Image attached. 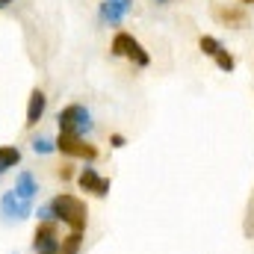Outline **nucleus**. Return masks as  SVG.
<instances>
[{"instance_id": "obj_1", "label": "nucleus", "mask_w": 254, "mask_h": 254, "mask_svg": "<svg viewBox=\"0 0 254 254\" xmlns=\"http://www.w3.org/2000/svg\"><path fill=\"white\" fill-rule=\"evenodd\" d=\"M39 216L45 219V222H51V219H57V222H65L68 228H71V234H83V228H86V204L77 198V195H57L48 207H42L39 210Z\"/></svg>"}, {"instance_id": "obj_2", "label": "nucleus", "mask_w": 254, "mask_h": 254, "mask_svg": "<svg viewBox=\"0 0 254 254\" xmlns=\"http://www.w3.org/2000/svg\"><path fill=\"white\" fill-rule=\"evenodd\" d=\"M60 133H74V136H86L92 130V113L83 104H71L60 113Z\"/></svg>"}, {"instance_id": "obj_3", "label": "nucleus", "mask_w": 254, "mask_h": 254, "mask_svg": "<svg viewBox=\"0 0 254 254\" xmlns=\"http://www.w3.org/2000/svg\"><path fill=\"white\" fill-rule=\"evenodd\" d=\"M113 54H116V57H127L130 63H136L139 68H145V65L151 63V57L145 54V48H142L130 33H116V39H113Z\"/></svg>"}, {"instance_id": "obj_4", "label": "nucleus", "mask_w": 254, "mask_h": 254, "mask_svg": "<svg viewBox=\"0 0 254 254\" xmlns=\"http://www.w3.org/2000/svg\"><path fill=\"white\" fill-rule=\"evenodd\" d=\"M33 249H36V254H63L60 231H57V225H54V222H42V225L36 228Z\"/></svg>"}, {"instance_id": "obj_5", "label": "nucleus", "mask_w": 254, "mask_h": 254, "mask_svg": "<svg viewBox=\"0 0 254 254\" xmlns=\"http://www.w3.org/2000/svg\"><path fill=\"white\" fill-rule=\"evenodd\" d=\"M0 213H3L6 222L27 219V216L33 213V201H24L15 190H9V192H3V198H0Z\"/></svg>"}, {"instance_id": "obj_6", "label": "nucleus", "mask_w": 254, "mask_h": 254, "mask_svg": "<svg viewBox=\"0 0 254 254\" xmlns=\"http://www.w3.org/2000/svg\"><path fill=\"white\" fill-rule=\"evenodd\" d=\"M57 148H60L63 154H68V157H86V160H95V157H98V151H95L92 145H86L83 136H74V133H60Z\"/></svg>"}, {"instance_id": "obj_7", "label": "nucleus", "mask_w": 254, "mask_h": 254, "mask_svg": "<svg viewBox=\"0 0 254 254\" xmlns=\"http://www.w3.org/2000/svg\"><path fill=\"white\" fill-rule=\"evenodd\" d=\"M77 184H80V190L86 192H95V195H107L110 192V181H104L92 166H86L83 172H80V178H77Z\"/></svg>"}, {"instance_id": "obj_8", "label": "nucleus", "mask_w": 254, "mask_h": 254, "mask_svg": "<svg viewBox=\"0 0 254 254\" xmlns=\"http://www.w3.org/2000/svg\"><path fill=\"white\" fill-rule=\"evenodd\" d=\"M45 110H48V98H45V92H42V89H33V92H30V104H27V127L39 125L42 116H45Z\"/></svg>"}, {"instance_id": "obj_9", "label": "nucleus", "mask_w": 254, "mask_h": 254, "mask_svg": "<svg viewBox=\"0 0 254 254\" xmlns=\"http://www.w3.org/2000/svg\"><path fill=\"white\" fill-rule=\"evenodd\" d=\"M130 3H133V0H104V6H101V18H104L107 24H122L125 15L130 12Z\"/></svg>"}, {"instance_id": "obj_10", "label": "nucleus", "mask_w": 254, "mask_h": 254, "mask_svg": "<svg viewBox=\"0 0 254 254\" xmlns=\"http://www.w3.org/2000/svg\"><path fill=\"white\" fill-rule=\"evenodd\" d=\"M15 192H18L24 201H33V198H36V192H39L36 178H33L30 172H21V175H18V181H15Z\"/></svg>"}, {"instance_id": "obj_11", "label": "nucleus", "mask_w": 254, "mask_h": 254, "mask_svg": "<svg viewBox=\"0 0 254 254\" xmlns=\"http://www.w3.org/2000/svg\"><path fill=\"white\" fill-rule=\"evenodd\" d=\"M21 163V151L15 145H0V175H6L9 169H15Z\"/></svg>"}, {"instance_id": "obj_12", "label": "nucleus", "mask_w": 254, "mask_h": 254, "mask_svg": "<svg viewBox=\"0 0 254 254\" xmlns=\"http://www.w3.org/2000/svg\"><path fill=\"white\" fill-rule=\"evenodd\" d=\"M198 48L207 54V57H216L219 51H222V45H219V39H213V36H201V42H198Z\"/></svg>"}, {"instance_id": "obj_13", "label": "nucleus", "mask_w": 254, "mask_h": 254, "mask_svg": "<svg viewBox=\"0 0 254 254\" xmlns=\"http://www.w3.org/2000/svg\"><path fill=\"white\" fill-rule=\"evenodd\" d=\"M54 148H57V142H51V139H45V136L33 139V151H36V154H51Z\"/></svg>"}, {"instance_id": "obj_14", "label": "nucleus", "mask_w": 254, "mask_h": 254, "mask_svg": "<svg viewBox=\"0 0 254 254\" xmlns=\"http://www.w3.org/2000/svg\"><path fill=\"white\" fill-rule=\"evenodd\" d=\"M213 60H216V65H219L222 71H234V57H231V54H228L225 48H222V51H219V54H216Z\"/></svg>"}, {"instance_id": "obj_15", "label": "nucleus", "mask_w": 254, "mask_h": 254, "mask_svg": "<svg viewBox=\"0 0 254 254\" xmlns=\"http://www.w3.org/2000/svg\"><path fill=\"white\" fill-rule=\"evenodd\" d=\"M219 18H222V21H243V15H240V12H225V9L219 12Z\"/></svg>"}, {"instance_id": "obj_16", "label": "nucleus", "mask_w": 254, "mask_h": 254, "mask_svg": "<svg viewBox=\"0 0 254 254\" xmlns=\"http://www.w3.org/2000/svg\"><path fill=\"white\" fill-rule=\"evenodd\" d=\"M113 148H125V136H122V133L113 136Z\"/></svg>"}, {"instance_id": "obj_17", "label": "nucleus", "mask_w": 254, "mask_h": 254, "mask_svg": "<svg viewBox=\"0 0 254 254\" xmlns=\"http://www.w3.org/2000/svg\"><path fill=\"white\" fill-rule=\"evenodd\" d=\"M9 3H12V0H0V9H3V6H9Z\"/></svg>"}, {"instance_id": "obj_18", "label": "nucleus", "mask_w": 254, "mask_h": 254, "mask_svg": "<svg viewBox=\"0 0 254 254\" xmlns=\"http://www.w3.org/2000/svg\"><path fill=\"white\" fill-rule=\"evenodd\" d=\"M243 3H252V0H243Z\"/></svg>"}]
</instances>
